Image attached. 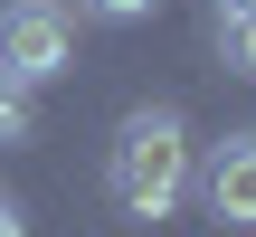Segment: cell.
Instances as JSON below:
<instances>
[{"instance_id":"cell-7","label":"cell","mask_w":256,"mask_h":237,"mask_svg":"<svg viewBox=\"0 0 256 237\" xmlns=\"http://www.w3.org/2000/svg\"><path fill=\"white\" fill-rule=\"evenodd\" d=\"M0 237H28V209H19L10 190H0Z\"/></svg>"},{"instance_id":"cell-4","label":"cell","mask_w":256,"mask_h":237,"mask_svg":"<svg viewBox=\"0 0 256 237\" xmlns=\"http://www.w3.org/2000/svg\"><path fill=\"white\" fill-rule=\"evenodd\" d=\"M19 142H38V104L19 76H0V152H19Z\"/></svg>"},{"instance_id":"cell-1","label":"cell","mask_w":256,"mask_h":237,"mask_svg":"<svg viewBox=\"0 0 256 237\" xmlns=\"http://www.w3.org/2000/svg\"><path fill=\"white\" fill-rule=\"evenodd\" d=\"M104 190H114V209L142 218V228L190 200V124H180V104L124 114V133H114V152H104Z\"/></svg>"},{"instance_id":"cell-3","label":"cell","mask_w":256,"mask_h":237,"mask_svg":"<svg viewBox=\"0 0 256 237\" xmlns=\"http://www.w3.org/2000/svg\"><path fill=\"white\" fill-rule=\"evenodd\" d=\"M190 190L218 228H256V133H228L190 162Z\"/></svg>"},{"instance_id":"cell-2","label":"cell","mask_w":256,"mask_h":237,"mask_svg":"<svg viewBox=\"0 0 256 237\" xmlns=\"http://www.w3.org/2000/svg\"><path fill=\"white\" fill-rule=\"evenodd\" d=\"M66 57H76V10L66 0H10L0 10V76L48 86V76H66Z\"/></svg>"},{"instance_id":"cell-6","label":"cell","mask_w":256,"mask_h":237,"mask_svg":"<svg viewBox=\"0 0 256 237\" xmlns=\"http://www.w3.org/2000/svg\"><path fill=\"white\" fill-rule=\"evenodd\" d=\"M162 0H76V19H104V28H133V19H152Z\"/></svg>"},{"instance_id":"cell-5","label":"cell","mask_w":256,"mask_h":237,"mask_svg":"<svg viewBox=\"0 0 256 237\" xmlns=\"http://www.w3.org/2000/svg\"><path fill=\"white\" fill-rule=\"evenodd\" d=\"M218 66H228V76H256V10L218 19Z\"/></svg>"},{"instance_id":"cell-8","label":"cell","mask_w":256,"mask_h":237,"mask_svg":"<svg viewBox=\"0 0 256 237\" xmlns=\"http://www.w3.org/2000/svg\"><path fill=\"white\" fill-rule=\"evenodd\" d=\"M238 10H256V0H218V19H238Z\"/></svg>"}]
</instances>
